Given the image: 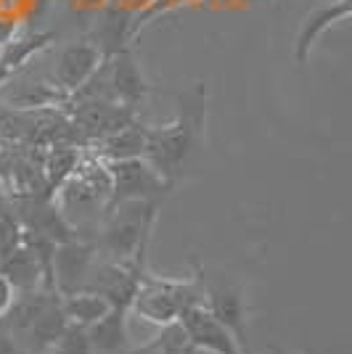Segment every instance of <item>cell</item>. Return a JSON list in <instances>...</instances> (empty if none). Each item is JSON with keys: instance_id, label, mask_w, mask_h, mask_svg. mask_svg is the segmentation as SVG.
Segmentation results:
<instances>
[{"instance_id": "obj_1", "label": "cell", "mask_w": 352, "mask_h": 354, "mask_svg": "<svg viewBox=\"0 0 352 354\" xmlns=\"http://www.w3.org/2000/svg\"><path fill=\"white\" fill-rule=\"evenodd\" d=\"M177 101L180 109L170 124L146 127L143 148V159L170 185H175L188 169H193L204 153V90L196 88L186 95H177Z\"/></svg>"}, {"instance_id": "obj_2", "label": "cell", "mask_w": 352, "mask_h": 354, "mask_svg": "<svg viewBox=\"0 0 352 354\" xmlns=\"http://www.w3.org/2000/svg\"><path fill=\"white\" fill-rule=\"evenodd\" d=\"M161 201H119L106 207L93 241L98 257L114 262L146 265V251L154 236Z\"/></svg>"}, {"instance_id": "obj_3", "label": "cell", "mask_w": 352, "mask_h": 354, "mask_svg": "<svg viewBox=\"0 0 352 354\" xmlns=\"http://www.w3.org/2000/svg\"><path fill=\"white\" fill-rule=\"evenodd\" d=\"M109 196H112V177L106 162L98 159L93 151L82 148V156L74 172L53 191V201L80 238V233H85L88 227L98 230V222L109 207Z\"/></svg>"}, {"instance_id": "obj_4", "label": "cell", "mask_w": 352, "mask_h": 354, "mask_svg": "<svg viewBox=\"0 0 352 354\" xmlns=\"http://www.w3.org/2000/svg\"><path fill=\"white\" fill-rule=\"evenodd\" d=\"M202 299H204V294H202L199 275L193 281H173V278L151 275L146 270L138 281L135 294H132L130 312L161 328V325L180 320L183 310L202 301Z\"/></svg>"}, {"instance_id": "obj_5", "label": "cell", "mask_w": 352, "mask_h": 354, "mask_svg": "<svg viewBox=\"0 0 352 354\" xmlns=\"http://www.w3.org/2000/svg\"><path fill=\"white\" fill-rule=\"evenodd\" d=\"M196 275L202 283L206 310L234 333V339L241 344V349L249 354V346H247L249 301H247V291L241 288V283L231 281V278H206L202 267H196Z\"/></svg>"}, {"instance_id": "obj_6", "label": "cell", "mask_w": 352, "mask_h": 354, "mask_svg": "<svg viewBox=\"0 0 352 354\" xmlns=\"http://www.w3.org/2000/svg\"><path fill=\"white\" fill-rule=\"evenodd\" d=\"M109 177H112V196L109 207L119 201H164L167 193L175 185H170L164 177L154 172V167L146 159H122V162H106Z\"/></svg>"}, {"instance_id": "obj_7", "label": "cell", "mask_w": 352, "mask_h": 354, "mask_svg": "<svg viewBox=\"0 0 352 354\" xmlns=\"http://www.w3.org/2000/svg\"><path fill=\"white\" fill-rule=\"evenodd\" d=\"M96 259L98 249L90 238H69L64 243H56L51 254V286L61 296L82 291Z\"/></svg>"}, {"instance_id": "obj_8", "label": "cell", "mask_w": 352, "mask_h": 354, "mask_svg": "<svg viewBox=\"0 0 352 354\" xmlns=\"http://www.w3.org/2000/svg\"><path fill=\"white\" fill-rule=\"evenodd\" d=\"M103 74H106V85H109V95L112 101L125 109L138 111V106L146 101L151 93V85L141 72V64L135 59L130 48H119L112 56L103 59Z\"/></svg>"}, {"instance_id": "obj_9", "label": "cell", "mask_w": 352, "mask_h": 354, "mask_svg": "<svg viewBox=\"0 0 352 354\" xmlns=\"http://www.w3.org/2000/svg\"><path fill=\"white\" fill-rule=\"evenodd\" d=\"M177 323L183 325L193 349H206V352L215 354H247L241 349V344L234 339V333L206 310L204 299L186 307Z\"/></svg>"}, {"instance_id": "obj_10", "label": "cell", "mask_w": 352, "mask_h": 354, "mask_svg": "<svg viewBox=\"0 0 352 354\" xmlns=\"http://www.w3.org/2000/svg\"><path fill=\"white\" fill-rule=\"evenodd\" d=\"M103 50L96 43L80 40V43L67 45L56 59V69H53V85L69 98L72 93L82 88L96 69L103 64Z\"/></svg>"}, {"instance_id": "obj_11", "label": "cell", "mask_w": 352, "mask_h": 354, "mask_svg": "<svg viewBox=\"0 0 352 354\" xmlns=\"http://www.w3.org/2000/svg\"><path fill=\"white\" fill-rule=\"evenodd\" d=\"M0 272L11 281V286L19 291H35V288H53L48 278V267L40 259V254L30 249L24 241H19L14 249L0 254ZM56 291V288H53Z\"/></svg>"}, {"instance_id": "obj_12", "label": "cell", "mask_w": 352, "mask_h": 354, "mask_svg": "<svg viewBox=\"0 0 352 354\" xmlns=\"http://www.w3.org/2000/svg\"><path fill=\"white\" fill-rule=\"evenodd\" d=\"M350 11H352V0H337V3H331V6H326V8L313 11V14L302 21L299 35H297V43H294V59H297V64H308L310 53H313L315 43L323 37V32L331 30L339 21H347V19H350Z\"/></svg>"}, {"instance_id": "obj_13", "label": "cell", "mask_w": 352, "mask_h": 354, "mask_svg": "<svg viewBox=\"0 0 352 354\" xmlns=\"http://www.w3.org/2000/svg\"><path fill=\"white\" fill-rule=\"evenodd\" d=\"M127 307H112L101 320L88 325L90 354H125L130 349L127 333Z\"/></svg>"}, {"instance_id": "obj_14", "label": "cell", "mask_w": 352, "mask_h": 354, "mask_svg": "<svg viewBox=\"0 0 352 354\" xmlns=\"http://www.w3.org/2000/svg\"><path fill=\"white\" fill-rule=\"evenodd\" d=\"M143 148H146V124L135 119L117 133L93 140L88 151H93L103 162H122V159H143Z\"/></svg>"}, {"instance_id": "obj_15", "label": "cell", "mask_w": 352, "mask_h": 354, "mask_svg": "<svg viewBox=\"0 0 352 354\" xmlns=\"http://www.w3.org/2000/svg\"><path fill=\"white\" fill-rule=\"evenodd\" d=\"M53 43V32H32V35H16L6 45H0V66H6L11 74L24 69L37 53H43Z\"/></svg>"}, {"instance_id": "obj_16", "label": "cell", "mask_w": 352, "mask_h": 354, "mask_svg": "<svg viewBox=\"0 0 352 354\" xmlns=\"http://www.w3.org/2000/svg\"><path fill=\"white\" fill-rule=\"evenodd\" d=\"M61 310H64L67 323L88 328L112 310V301L96 291H74V294L61 296Z\"/></svg>"}, {"instance_id": "obj_17", "label": "cell", "mask_w": 352, "mask_h": 354, "mask_svg": "<svg viewBox=\"0 0 352 354\" xmlns=\"http://www.w3.org/2000/svg\"><path fill=\"white\" fill-rule=\"evenodd\" d=\"M82 156L80 146H48L43 148V159H40V172L45 177L48 191L53 193L61 183L74 172V167Z\"/></svg>"}, {"instance_id": "obj_18", "label": "cell", "mask_w": 352, "mask_h": 354, "mask_svg": "<svg viewBox=\"0 0 352 354\" xmlns=\"http://www.w3.org/2000/svg\"><path fill=\"white\" fill-rule=\"evenodd\" d=\"M48 354H90L88 330L80 325L67 323V328L59 333V339L53 341Z\"/></svg>"}, {"instance_id": "obj_19", "label": "cell", "mask_w": 352, "mask_h": 354, "mask_svg": "<svg viewBox=\"0 0 352 354\" xmlns=\"http://www.w3.org/2000/svg\"><path fill=\"white\" fill-rule=\"evenodd\" d=\"M14 299H16V288L11 286V281H8V278L0 272V317L11 310Z\"/></svg>"}, {"instance_id": "obj_20", "label": "cell", "mask_w": 352, "mask_h": 354, "mask_svg": "<svg viewBox=\"0 0 352 354\" xmlns=\"http://www.w3.org/2000/svg\"><path fill=\"white\" fill-rule=\"evenodd\" d=\"M0 354H24L21 352V346L14 341V336L0 325Z\"/></svg>"}, {"instance_id": "obj_21", "label": "cell", "mask_w": 352, "mask_h": 354, "mask_svg": "<svg viewBox=\"0 0 352 354\" xmlns=\"http://www.w3.org/2000/svg\"><path fill=\"white\" fill-rule=\"evenodd\" d=\"M8 80H11V72H8L6 66H0V90H3V85H6Z\"/></svg>"}, {"instance_id": "obj_22", "label": "cell", "mask_w": 352, "mask_h": 354, "mask_svg": "<svg viewBox=\"0 0 352 354\" xmlns=\"http://www.w3.org/2000/svg\"><path fill=\"white\" fill-rule=\"evenodd\" d=\"M191 354H215V352H206V349H193Z\"/></svg>"}]
</instances>
